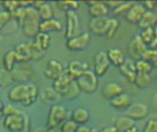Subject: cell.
I'll use <instances>...</instances> for the list:
<instances>
[{
	"label": "cell",
	"instance_id": "cell-1",
	"mask_svg": "<svg viewBox=\"0 0 157 132\" xmlns=\"http://www.w3.org/2000/svg\"><path fill=\"white\" fill-rule=\"evenodd\" d=\"M7 98L12 103H18L23 107H29L38 99V88L33 83H18L7 92Z\"/></svg>",
	"mask_w": 157,
	"mask_h": 132
},
{
	"label": "cell",
	"instance_id": "cell-2",
	"mask_svg": "<svg viewBox=\"0 0 157 132\" xmlns=\"http://www.w3.org/2000/svg\"><path fill=\"white\" fill-rule=\"evenodd\" d=\"M40 19L37 9L32 6L26 7L25 16L19 23V27L22 28L23 34L26 37L34 39L40 32Z\"/></svg>",
	"mask_w": 157,
	"mask_h": 132
},
{
	"label": "cell",
	"instance_id": "cell-3",
	"mask_svg": "<svg viewBox=\"0 0 157 132\" xmlns=\"http://www.w3.org/2000/svg\"><path fill=\"white\" fill-rule=\"evenodd\" d=\"M4 126L9 132H29L30 119L20 110L16 114L5 116Z\"/></svg>",
	"mask_w": 157,
	"mask_h": 132
},
{
	"label": "cell",
	"instance_id": "cell-4",
	"mask_svg": "<svg viewBox=\"0 0 157 132\" xmlns=\"http://www.w3.org/2000/svg\"><path fill=\"white\" fill-rule=\"evenodd\" d=\"M72 110L68 109L62 104L52 105L50 108L47 120V128L60 126L64 121L71 119Z\"/></svg>",
	"mask_w": 157,
	"mask_h": 132
},
{
	"label": "cell",
	"instance_id": "cell-5",
	"mask_svg": "<svg viewBox=\"0 0 157 132\" xmlns=\"http://www.w3.org/2000/svg\"><path fill=\"white\" fill-rule=\"evenodd\" d=\"M81 92L86 94H93L98 88V77L92 70H88L75 80Z\"/></svg>",
	"mask_w": 157,
	"mask_h": 132
},
{
	"label": "cell",
	"instance_id": "cell-6",
	"mask_svg": "<svg viewBox=\"0 0 157 132\" xmlns=\"http://www.w3.org/2000/svg\"><path fill=\"white\" fill-rule=\"evenodd\" d=\"M65 38L66 40L81 33V20L76 11L65 12Z\"/></svg>",
	"mask_w": 157,
	"mask_h": 132
},
{
	"label": "cell",
	"instance_id": "cell-7",
	"mask_svg": "<svg viewBox=\"0 0 157 132\" xmlns=\"http://www.w3.org/2000/svg\"><path fill=\"white\" fill-rule=\"evenodd\" d=\"M92 37L90 33L81 32L77 36L66 40L65 45L70 51H82L89 46Z\"/></svg>",
	"mask_w": 157,
	"mask_h": 132
},
{
	"label": "cell",
	"instance_id": "cell-8",
	"mask_svg": "<svg viewBox=\"0 0 157 132\" xmlns=\"http://www.w3.org/2000/svg\"><path fill=\"white\" fill-rule=\"evenodd\" d=\"M147 49H148V47L141 40L139 34L133 35L132 37V39L130 40V41L128 43V47H127L129 56L134 62L142 59L144 54L147 51Z\"/></svg>",
	"mask_w": 157,
	"mask_h": 132
},
{
	"label": "cell",
	"instance_id": "cell-9",
	"mask_svg": "<svg viewBox=\"0 0 157 132\" xmlns=\"http://www.w3.org/2000/svg\"><path fill=\"white\" fill-rule=\"evenodd\" d=\"M107 52L105 51H98L94 56V73L98 77L103 76L110 67Z\"/></svg>",
	"mask_w": 157,
	"mask_h": 132
},
{
	"label": "cell",
	"instance_id": "cell-10",
	"mask_svg": "<svg viewBox=\"0 0 157 132\" xmlns=\"http://www.w3.org/2000/svg\"><path fill=\"white\" fill-rule=\"evenodd\" d=\"M149 113H150L149 107L144 103L139 102V103L132 104L127 108V111L125 112L124 115L129 117L134 121H138V120H142L147 118Z\"/></svg>",
	"mask_w": 157,
	"mask_h": 132
},
{
	"label": "cell",
	"instance_id": "cell-11",
	"mask_svg": "<svg viewBox=\"0 0 157 132\" xmlns=\"http://www.w3.org/2000/svg\"><path fill=\"white\" fill-rule=\"evenodd\" d=\"M65 70L66 68L61 61L57 59H52L46 64V68L44 70V75L48 79L55 81L65 72Z\"/></svg>",
	"mask_w": 157,
	"mask_h": 132
},
{
	"label": "cell",
	"instance_id": "cell-12",
	"mask_svg": "<svg viewBox=\"0 0 157 132\" xmlns=\"http://www.w3.org/2000/svg\"><path fill=\"white\" fill-rule=\"evenodd\" d=\"M88 70H90L88 62L86 61L81 60V59L71 60L68 62L67 67H66V71L75 80H76L78 77H80L82 74H84Z\"/></svg>",
	"mask_w": 157,
	"mask_h": 132
},
{
	"label": "cell",
	"instance_id": "cell-13",
	"mask_svg": "<svg viewBox=\"0 0 157 132\" xmlns=\"http://www.w3.org/2000/svg\"><path fill=\"white\" fill-rule=\"evenodd\" d=\"M108 22H109V17H91L88 23L89 30L96 36L105 37L108 28Z\"/></svg>",
	"mask_w": 157,
	"mask_h": 132
},
{
	"label": "cell",
	"instance_id": "cell-14",
	"mask_svg": "<svg viewBox=\"0 0 157 132\" xmlns=\"http://www.w3.org/2000/svg\"><path fill=\"white\" fill-rule=\"evenodd\" d=\"M122 93H124L123 85L120 84L119 82H115V81L106 83L103 85L102 90H101V94L103 97L109 101L115 98L116 96L121 95Z\"/></svg>",
	"mask_w": 157,
	"mask_h": 132
},
{
	"label": "cell",
	"instance_id": "cell-15",
	"mask_svg": "<svg viewBox=\"0 0 157 132\" xmlns=\"http://www.w3.org/2000/svg\"><path fill=\"white\" fill-rule=\"evenodd\" d=\"M88 5V13L91 17H108L110 12L105 1H89L86 2Z\"/></svg>",
	"mask_w": 157,
	"mask_h": 132
},
{
	"label": "cell",
	"instance_id": "cell-16",
	"mask_svg": "<svg viewBox=\"0 0 157 132\" xmlns=\"http://www.w3.org/2000/svg\"><path fill=\"white\" fill-rule=\"evenodd\" d=\"M74 81H75V79L68 74V72L65 70V72H64L58 79H56L55 81H53L52 87L59 95H61L62 96H64V95L66 94V92H67V90H68L70 85H71Z\"/></svg>",
	"mask_w": 157,
	"mask_h": 132
},
{
	"label": "cell",
	"instance_id": "cell-17",
	"mask_svg": "<svg viewBox=\"0 0 157 132\" xmlns=\"http://www.w3.org/2000/svg\"><path fill=\"white\" fill-rule=\"evenodd\" d=\"M120 73L123 75V77L131 84H134L136 76H137V70L135 67V62L132 59H126L124 63L119 68Z\"/></svg>",
	"mask_w": 157,
	"mask_h": 132
},
{
	"label": "cell",
	"instance_id": "cell-18",
	"mask_svg": "<svg viewBox=\"0 0 157 132\" xmlns=\"http://www.w3.org/2000/svg\"><path fill=\"white\" fill-rule=\"evenodd\" d=\"M32 6L37 9L40 21H45L53 18V9L49 2L33 1Z\"/></svg>",
	"mask_w": 157,
	"mask_h": 132
},
{
	"label": "cell",
	"instance_id": "cell-19",
	"mask_svg": "<svg viewBox=\"0 0 157 132\" xmlns=\"http://www.w3.org/2000/svg\"><path fill=\"white\" fill-rule=\"evenodd\" d=\"M106 52H107V55H108L110 64H112L113 66H115L117 68H120L126 61L125 52L121 48L111 47Z\"/></svg>",
	"mask_w": 157,
	"mask_h": 132
},
{
	"label": "cell",
	"instance_id": "cell-20",
	"mask_svg": "<svg viewBox=\"0 0 157 132\" xmlns=\"http://www.w3.org/2000/svg\"><path fill=\"white\" fill-rule=\"evenodd\" d=\"M146 9L142 3H134V5L130 8L127 14L124 16L125 19L131 24H138L144 15Z\"/></svg>",
	"mask_w": 157,
	"mask_h": 132
},
{
	"label": "cell",
	"instance_id": "cell-21",
	"mask_svg": "<svg viewBox=\"0 0 157 132\" xmlns=\"http://www.w3.org/2000/svg\"><path fill=\"white\" fill-rule=\"evenodd\" d=\"M71 119L78 126L86 125L90 119V113L87 108L84 107H75L71 112Z\"/></svg>",
	"mask_w": 157,
	"mask_h": 132
},
{
	"label": "cell",
	"instance_id": "cell-22",
	"mask_svg": "<svg viewBox=\"0 0 157 132\" xmlns=\"http://www.w3.org/2000/svg\"><path fill=\"white\" fill-rule=\"evenodd\" d=\"M63 29V24L56 18L40 21V32L50 34L51 32H58V31H62Z\"/></svg>",
	"mask_w": 157,
	"mask_h": 132
},
{
	"label": "cell",
	"instance_id": "cell-23",
	"mask_svg": "<svg viewBox=\"0 0 157 132\" xmlns=\"http://www.w3.org/2000/svg\"><path fill=\"white\" fill-rule=\"evenodd\" d=\"M109 104L113 108L118 109V110L124 109V108L127 109L132 104V100L131 96L124 92L121 95H120V96H116L115 98H113L112 100H110Z\"/></svg>",
	"mask_w": 157,
	"mask_h": 132
},
{
	"label": "cell",
	"instance_id": "cell-24",
	"mask_svg": "<svg viewBox=\"0 0 157 132\" xmlns=\"http://www.w3.org/2000/svg\"><path fill=\"white\" fill-rule=\"evenodd\" d=\"M15 52L17 53L19 62H27L28 61L31 60V52H30V49H29V44L27 42H19L17 43L14 46Z\"/></svg>",
	"mask_w": 157,
	"mask_h": 132
},
{
	"label": "cell",
	"instance_id": "cell-25",
	"mask_svg": "<svg viewBox=\"0 0 157 132\" xmlns=\"http://www.w3.org/2000/svg\"><path fill=\"white\" fill-rule=\"evenodd\" d=\"M19 62L18 57L14 50L6 51L3 55V66L6 72H12L15 69L16 64Z\"/></svg>",
	"mask_w": 157,
	"mask_h": 132
},
{
	"label": "cell",
	"instance_id": "cell-26",
	"mask_svg": "<svg viewBox=\"0 0 157 132\" xmlns=\"http://www.w3.org/2000/svg\"><path fill=\"white\" fill-rule=\"evenodd\" d=\"M138 28L142 30L147 28L155 27V11H148L146 10L144 15L143 16L142 19L137 24Z\"/></svg>",
	"mask_w": 157,
	"mask_h": 132
},
{
	"label": "cell",
	"instance_id": "cell-27",
	"mask_svg": "<svg viewBox=\"0 0 157 132\" xmlns=\"http://www.w3.org/2000/svg\"><path fill=\"white\" fill-rule=\"evenodd\" d=\"M116 129L119 131L124 132L126 130H128L129 128L135 126V121L132 120V119H130L129 117L123 115V116H120L118 117L115 120H114V124H113Z\"/></svg>",
	"mask_w": 157,
	"mask_h": 132
},
{
	"label": "cell",
	"instance_id": "cell-28",
	"mask_svg": "<svg viewBox=\"0 0 157 132\" xmlns=\"http://www.w3.org/2000/svg\"><path fill=\"white\" fill-rule=\"evenodd\" d=\"M34 42L44 51H46L50 46H51V42H52V37L51 34L49 33H43V32H39L36 37L34 38Z\"/></svg>",
	"mask_w": 157,
	"mask_h": 132
},
{
	"label": "cell",
	"instance_id": "cell-29",
	"mask_svg": "<svg viewBox=\"0 0 157 132\" xmlns=\"http://www.w3.org/2000/svg\"><path fill=\"white\" fill-rule=\"evenodd\" d=\"M153 83V78L151 74H141L137 73V76L134 82V85L140 89L148 88Z\"/></svg>",
	"mask_w": 157,
	"mask_h": 132
},
{
	"label": "cell",
	"instance_id": "cell-30",
	"mask_svg": "<svg viewBox=\"0 0 157 132\" xmlns=\"http://www.w3.org/2000/svg\"><path fill=\"white\" fill-rule=\"evenodd\" d=\"M62 97L63 96L59 95L52 87H47L43 92V98L49 104H60L59 102H61Z\"/></svg>",
	"mask_w": 157,
	"mask_h": 132
},
{
	"label": "cell",
	"instance_id": "cell-31",
	"mask_svg": "<svg viewBox=\"0 0 157 132\" xmlns=\"http://www.w3.org/2000/svg\"><path fill=\"white\" fill-rule=\"evenodd\" d=\"M120 26H121V23H120V20L118 19V17H109L108 28H107V32H106L105 37L107 39L113 38L115 36V34L117 33Z\"/></svg>",
	"mask_w": 157,
	"mask_h": 132
},
{
	"label": "cell",
	"instance_id": "cell-32",
	"mask_svg": "<svg viewBox=\"0 0 157 132\" xmlns=\"http://www.w3.org/2000/svg\"><path fill=\"white\" fill-rule=\"evenodd\" d=\"M139 36H140L141 40L144 41V43L149 48L151 43L153 42L154 37H155V27L142 29L141 32L139 33Z\"/></svg>",
	"mask_w": 157,
	"mask_h": 132
},
{
	"label": "cell",
	"instance_id": "cell-33",
	"mask_svg": "<svg viewBox=\"0 0 157 132\" xmlns=\"http://www.w3.org/2000/svg\"><path fill=\"white\" fill-rule=\"evenodd\" d=\"M135 2H132V1H122L121 4L117 6L115 9L112 10V14H113V17H117L119 16H121V15H126L127 12L130 10V8L134 5Z\"/></svg>",
	"mask_w": 157,
	"mask_h": 132
},
{
	"label": "cell",
	"instance_id": "cell-34",
	"mask_svg": "<svg viewBox=\"0 0 157 132\" xmlns=\"http://www.w3.org/2000/svg\"><path fill=\"white\" fill-rule=\"evenodd\" d=\"M60 9L67 12V11H76L81 3L79 1H59L56 3Z\"/></svg>",
	"mask_w": 157,
	"mask_h": 132
},
{
	"label": "cell",
	"instance_id": "cell-35",
	"mask_svg": "<svg viewBox=\"0 0 157 132\" xmlns=\"http://www.w3.org/2000/svg\"><path fill=\"white\" fill-rule=\"evenodd\" d=\"M142 59L147 61L153 68L157 69V49L148 48Z\"/></svg>",
	"mask_w": 157,
	"mask_h": 132
},
{
	"label": "cell",
	"instance_id": "cell-36",
	"mask_svg": "<svg viewBox=\"0 0 157 132\" xmlns=\"http://www.w3.org/2000/svg\"><path fill=\"white\" fill-rule=\"evenodd\" d=\"M135 67H136L137 73H141V74H151L153 70L152 65L144 59L135 61Z\"/></svg>",
	"mask_w": 157,
	"mask_h": 132
},
{
	"label": "cell",
	"instance_id": "cell-37",
	"mask_svg": "<svg viewBox=\"0 0 157 132\" xmlns=\"http://www.w3.org/2000/svg\"><path fill=\"white\" fill-rule=\"evenodd\" d=\"M80 94H81V91H80L79 87H78V85H77L76 82L74 81V82L70 85V86H69V88H68L66 94L64 95V96H65L67 99H69V100H73V99H76L77 97H79Z\"/></svg>",
	"mask_w": 157,
	"mask_h": 132
},
{
	"label": "cell",
	"instance_id": "cell-38",
	"mask_svg": "<svg viewBox=\"0 0 157 132\" xmlns=\"http://www.w3.org/2000/svg\"><path fill=\"white\" fill-rule=\"evenodd\" d=\"M29 44V49H30V52H31V60H40L43 58V56L45 55V51H42L35 42L34 40L31 41Z\"/></svg>",
	"mask_w": 157,
	"mask_h": 132
},
{
	"label": "cell",
	"instance_id": "cell-39",
	"mask_svg": "<svg viewBox=\"0 0 157 132\" xmlns=\"http://www.w3.org/2000/svg\"><path fill=\"white\" fill-rule=\"evenodd\" d=\"M12 19V15L8 11L3 9L0 10V31H2L6 26L11 21Z\"/></svg>",
	"mask_w": 157,
	"mask_h": 132
},
{
	"label": "cell",
	"instance_id": "cell-40",
	"mask_svg": "<svg viewBox=\"0 0 157 132\" xmlns=\"http://www.w3.org/2000/svg\"><path fill=\"white\" fill-rule=\"evenodd\" d=\"M62 132H76L78 125L72 119H68L60 125Z\"/></svg>",
	"mask_w": 157,
	"mask_h": 132
},
{
	"label": "cell",
	"instance_id": "cell-41",
	"mask_svg": "<svg viewBox=\"0 0 157 132\" xmlns=\"http://www.w3.org/2000/svg\"><path fill=\"white\" fill-rule=\"evenodd\" d=\"M2 6L5 10L8 11L9 13H13L18 7H21L20 1H3Z\"/></svg>",
	"mask_w": 157,
	"mask_h": 132
},
{
	"label": "cell",
	"instance_id": "cell-42",
	"mask_svg": "<svg viewBox=\"0 0 157 132\" xmlns=\"http://www.w3.org/2000/svg\"><path fill=\"white\" fill-rule=\"evenodd\" d=\"M142 132H157V119H150Z\"/></svg>",
	"mask_w": 157,
	"mask_h": 132
},
{
	"label": "cell",
	"instance_id": "cell-43",
	"mask_svg": "<svg viewBox=\"0 0 157 132\" xmlns=\"http://www.w3.org/2000/svg\"><path fill=\"white\" fill-rule=\"evenodd\" d=\"M142 4L144 5L145 9L148 11H155L157 9V1H155V0L144 1Z\"/></svg>",
	"mask_w": 157,
	"mask_h": 132
},
{
	"label": "cell",
	"instance_id": "cell-44",
	"mask_svg": "<svg viewBox=\"0 0 157 132\" xmlns=\"http://www.w3.org/2000/svg\"><path fill=\"white\" fill-rule=\"evenodd\" d=\"M121 2H122V1H106L107 5H108V6L109 7L110 10L115 9L117 6H119L121 4Z\"/></svg>",
	"mask_w": 157,
	"mask_h": 132
},
{
	"label": "cell",
	"instance_id": "cell-45",
	"mask_svg": "<svg viewBox=\"0 0 157 132\" xmlns=\"http://www.w3.org/2000/svg\"><path fill=\"white\" fill-rule=\"evenodd\" d=\"M151 102H152V109L155 112H157V91L153 95Z\"/></svg>",
	"mask_w": 157,
	"mask_h": 132
},
{
	"label": "cell",
	"instance_id": "cell-46",
	"mask_svg": "<svg viewBox=\"0 0 157 132\" xmlns=\"http://www.w3.org/2000/svg\"><path fill=\"white\" fill-rule=\"evenodd\" d=\"M98 132H119V130L116 129V127L114 125H111V126H108V127L103 128L102 130H98Z\"/></svg>",
	"mask_w": 157,
	"mask_h": 132
},
{
	"label": "cell",
	"instance_id": "cell-47",
	"mask_svg": "<svg viewBox=\"0 0 157 132\" xmlns=\"http://www.w3.org/2000/svg\"><path fill=\"white\" fill-rule=\"evenodd\" d=\"M149 48H152V49H157V26L155 27V37H154V40H153V42L151 43L150 47Z\"/></svg>",
	"mask_w": 157,
	"mask_h": 132
},
{
	"label": "cell",
	"instance_id": "cell-48",
	"mask_svg": "<svg viewBox=\"0 0 157 132\" xmlns=\"http://www.w3.org/2000/svg\"><path fill=\"white\" fill-rule=\"evenodd\" d=\"M90 130H91V129L88 128L87 126H86V125H81V126H78L76 132H90Z\"/></svg>",
	"mask_w": 157,
	"mask_h": 132
},
{
	"label": "cell",
	"instance_id": "cell-49",
	"mask_svg": "<svg viewBox=\"0 0 157 132\" xmlns=\"http://www.w3.org/2000/svg\"><path fill=\"white\" fill-rule=\"evenodd\" d=\"M46 132H62L60 126H56V127H52V128H47Z\"/></svg>",
	"mask_w": 157,
	"mask_h": 132
},
{
	"label": "cell",
	"instance_id": "cell-50",
	"mask_svg": "<svg viewBox=\"0 0 157 132\" xmlns=\"http://www.w3.org/2000/svg\"><path fill=\"white\" fill-rule=\"evenodd\" d=\"M124 132H141V131H140V130H139V128H138V127H136V126H132V127L129 128L128 130H126Z\"/></svg>",
	"mask_w": 157,
	"mask_h": 132
},
{
	"label": "cell",
	"instance_id": "cell-51",
	"mask_svg": "<svg viewBox=\"0 0 157 132\" xmlns=\"http://www.w3.org/2000/svg\"><path fill=\"white\" fill-rule=\"evenodd\" d=\"M47 129H43V128H36L32 132H46Z\"/></svg>",
	"mask_w": 157,
	"mask_h": 132
},
{
	"label": "cell",
	"instance_id": "cell-52",
	"mask_svg": "<svg viewBox=\"0 0 157 132\" xmlns=\"http://www.w3.org/2000/svg\"><path fill=\"white\" fill-rule=\"evenodd\" d=\"M4 108H5V104H4V102L0 99V113H3Z\"/></svg>",
	"mask_w": 157,
	"mask_h": 132
},
{
	"label": "cell",
	"instance_id": "cell-53",
	"mask_svg": "<svg viewBox=\"0 0 157 132\" xmlns=\"http://www.w3.org/2000/svg\"><path fill=\"white\" fill-rule=\"evenodd\" d=\"M155 26H157V9L155 11Z\"/></svg>",
	"mask_w": 157,
	"mask_h": 132
},
{
	"label": "cell",
	"instance_id": "cell-54",
	"mask_svg": "<svg viewBox=\"0 0 157 132\" xmlns=\"http://www.w3.org/2000/svg\"><path fill=\"white\" fill-rule=\"evenodd\" d=\"M90 132H98V130H96V129H91Z\"/></svg>",
	"mask_w": 157,
	"mask_h": 132
},
{
	"label": "cell",
	"instance_id": "cell-55",
	"mask_svg": "<svg viewBox=\"0 0 157 132\" xmlns=\"http://www.w3.org/2000/svg\"><path fill=\"white\" fill-rule=\"evenodd\" d=\"M155 85H156V87H157V74H156V76H155Z\"/></svg>",
	"mask_w": 157,
	"mask_h": 132
},
{
	"label": "cell",
	"instance_id": "cell-56",
	"mask_svg": "<svg viewBox=\"0 0 157 132\" xmlns=\"http://www.w3.org/2000/svg\"><path fill=\"white\" fill-rule=\"evenodd\" d=\"M3 116H4V115H3V113H0V119H1V118H2Z\"/></svg>",
	"mask_w": 157,
	"mask_h": 132
},
{
	"label": "cell",
	"instance_id": "cell-57",
	"mask_svg": "<svg viewBox=\"0 0 157 132\" xmlns=\"http://www.w3.org/2000/svg\"><path fill=\"white\" fill-rule=\"evenodd\" d=\"M29 132H30V131H29Z\"/></svg>",
	"mask_w": 157,
	"mask_h": 132
}]
</instances>
